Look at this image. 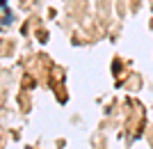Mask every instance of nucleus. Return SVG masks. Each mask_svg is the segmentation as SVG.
Wrapping results in <instances>:
<instances>
[{"label":"nucleus","instance_id":"obj_1","mask_svg":"<svg viewBox=\"0 0 153 149\" xmlns=\"http://www.w3.org/2000/svg\"><path fill=\"white\" fill-rule=\"evenodd\" d=\"M2 14H5V19H2V25H9L12 23V12H7V7L2 9Z\"/></svg>","mask_w":153,"mask_h":149}]
</instances>
